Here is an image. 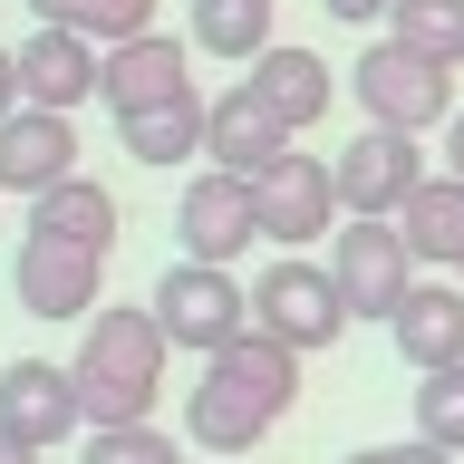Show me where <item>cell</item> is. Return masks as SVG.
I'll return each mask as SVG.
<instances>
[{
	"label": "cell",
	"mask_w": 464,
	"mask_h": 464,
	"mask_svg": "<svg viewBox=\"0 0 464 464\" xmlns=\"http://www.w3.org/2000/svg\"><path fill=\"white\" fill-rule=\"evenodd\" d=\"M348 87H358V107H368V126H387V136H426V126H455V78H445L435 58L397 49V39H377V49H358Z\"/></svg>",
	"instance_id": "obj_3"
},
{
	"label": "cell",
	"mask_w": 464,
	"mask_h": 464,
	"mask_svg": "<svg viewBox=\"0 0 464 464\" xmlns=\"http://www.w3.org/2000/svg\"><path fill=\"white\" fill-rule=\"evenodd\" d=\"M10 290H20L29 319H97L107 300V252H87V242H58V232H20V252H10Z\"/></svg>",
	"instance_id": "obj_6"
},
{
	"label": "cell",
	"mask_w": 464,
	"mask_h": 464,
	"mask_svg": "<svg viewBox=\"0 0 464 464\" xmlns=\"http://www.w3.org/2000/svg\"><path fill=\"white\" fill-rule=\"evenodd\" d=\"M116 116H145V107H174V97H194V39H174V29H145L126 49H107V78H97Z\"/></svg>",
	"instance_id": "obj_12"
},
{
	"label": "cell",
	"mask_w": 464,
	"mask_h": 464,
	"mask_svg": "<svg viewBox=\"0 0 464 464\" xmlns=\"http://www.w3.org/2000/svg\"><path fill=\"white\" fill-rule=\"evenodd\" d=\"M78 174V126L49 107H20V116H0V194H20L39 203L49 184H68Z\"/></svg>",
	"instance_id": "obj_13"
},
{
	"label": "cell",
	"mask_w": 464,
	"mask_h": 464,
	"mask_svg": "<svg viewBox=\"0 0 464 464\" xmlns=\"http://www.w3.org/2000/svg\"><path fill=\"white\" fill-rule=\"evenodd\" d=\"M145 310H155V329H165L174 348H194V358H223V348L252 329V290L232 281V271H213V261H174L165 281L145 290Z\"/></svg>",
	"instance_id": "obj_4"
},
{
	"label": "cell",
	"mask_w": 464,
	"mask_h": 464,
	"mask_svg": "<svg viewBox=\"0 0 464 464\" xmlns=\"http://www.w3.org/2000/svg\"><path fill=\"white\" fill-rule=\"evenodd\" d=\"M329 281H339L348 319H397L416 290V252L397 223H339L329 232Z\"/></svg>",
	"instance_id": "obj_7"
},
{
	"label": "cell",
	"mask_w": 464,
	"mask_h": 464,
	"mask_svg": "<svg viewBox=\"0 0 464 464\" xmlns=\"http://www.w3.org/2000/svg\"><path fill=\"white\" fill-rule=\"evenodd\" d=\"M445 174L464 184V107H455V126H445Z\"/></svg>",
	"instance_id": "obj_29"
},
{
	"label": "cell",
	"mask_w": 464,
	"mask_h": 464,
	"mask_svg": "<svg viewBox=\"0 0 464 464\" xmlns=\"http://www.w3.org/2000/svg\"><path fill=\"white\" fill-rule=\"evenodd\" d=\"M0 464H39V445H20V435L0 426Z\"/></svg>",
	"instance_id": "obj_30"
},
{
	"label": "cell",
	"mask_w": 464,
	"mask_h": 464,
	"mask_svg": "<svg viewBox=\"0 0 464 464\" xmlns=\"http://www.w3.org/2000/svg\"><path fill=\"white\" fill-rule=\"evenodd\" d=\"M242 87H252L261 107H271L290 136H300V126H319V116H329V97H339V68H329L319 49H290V39H281V49H261V58H252V78H242Z\"/></svg>",
	"instance_id": "obj_17"
},
{
	"label": "cell",
	"mask_w": 464,
	"mask_h": 464,
	"mask_svg": "<svg viewBox=\"0 0 464 464\" xmlns=\"http://www.w3.org/2000/svg\"><path fill=\"white\" fill-rule=\"evenodd\" d=\"M78 464H184L165 426H87V455Z\"/></svg>",
	"instance_id": "obj_25"
},
{
	"label": "cell",
	"mask_w": 464,
	"mask_h": 464,
	"mask_svg": "<svg viewBox=\"0 0 464 464\" xmlns=\"http://www.w3.org/2000/svg\"><path fill=\"white\" fill-rule=\"evenodd\" d=\"M271 29H281V0H194L184 39H194L203 58H232V68H252L261 49H281Z\"/></svg>",
	"instance_id": "obj_18"
},
{
	"label": "cell",
	"mask_w": 464,
	"mask_h": 464,
	"mask_svg": "<svg viewBox=\"0 0 464 464\" xmlns=\"http://www.w3.org/2000/svg\"><path fill=\"white\" fill-rule=\"evenodd\" d=\"M97 78H107V49L78 39V29H49V20H39L20 39V97H29V107L68 116L78 97H97Z\"/></svg>",
	"instance_id": "obj_14"
},
{
	"label": "cell",
	"mask_w": 464,
	"mask_h": 464,
	"mask_svg": "<svg viewBox=\"0 0 464 464\" xmlns=\"http://www.w3.org/2000/svg\"><path fill=\"white\" fill-rule=\"evenodd\" d=\"M49 29H78V39H97V49H126V39H145L155 29V0H29Z\"/></svg>",
	"instance_id": "obj_22"
},
{
	"label": "cell",
	"mask_w": 464,
	"mask_h": 464,
	"mask_svg": "<svg viewBox=\"0 0 464 464\" xmlns=\"http://www.w3.org/2000/svg\"><path fill=\"white\" fill-rule=\"evenodd\" d=\"M397 232H406L416 261H445V271H455V261H464V184H455V174H426V184L406 194Z\"/></svg>",
	"instance_id": "obj_20"
},
{
	"label": "cell",
	"mask_w": 464,
	"mask_h": 464,
	"mask_svg": "<svg viewBox=\"0 0 464 464\" xmlns=\"http://www.w3.org/2000/svg\"><path fill=\"white\" fill-rule=\"evenodd\" d=\"M290 397H300V348H281V339H261V329H242L223 358H203V387L184 397V435H194L203 455L242 464L261 435L290 416Z\"/></svg>",
	"instance_id": "obj_1"
},
{
	"label": "cell",
	"mask_w": 464,
	"mask_h": 464,
	"mask_svg": "<svg viewBox=\"0 0 464 464\" xmlns=\"http://www.w3.org/2000/svg\"><path fill=\"white\" fill-rule=\"evenodd\" d=\"M252 329L261 339H281V348H329L348 329V300H339V281L319 271V261H300V252H281L271 271L252 281Z\"/></svg>",
	"instance_id": "obj_5"
},
{
	"label": "cell",
	"mask_w": 464,
	"mask_h": 464,
	"mask_svg": "<svg viewBox=\"0 0 464 464\" xmlns=\"http://www.w3.org/2000/svg\"><path fill=\"white\" fill-rule=\"evenodd\" d=\"M348 464H455L445 455V445H426V435H416V445H358V455Z\"/></svg>",
	"instance_id": "obj_26"
},
{
	"label": "cell",
	"mask_w": 464,
	"mask_h": 464,
	"mask_svg": "<svg viewBox=\"0 0 464 464\" xmlns=\"http://www.w3.org/2000/svg\"><path fill=\"white\" fill-rule=\"evenodd\" d=\"M174 242H184V261H213V271H232L242 261V242H261V194L242 184V174L203 165L184 194H174Z\"/></svg>",
	"instance_id": "obj_8"
},
{
	"label": "cell",
	"mask_w": 464,
	"mask_h": 464,
	"mask_svg": "<svg viewBox=\"0 0 464 464\" xmlns=\"http://www.w3.org/2000/svg\"><path fill=\"white\" fill-rule=\"evenodd\" d=\"M29 232H58V242L107 252V242H116V194L97 184V174H68V184H49V194L29 203Z\"/></svg>",
	"instance_id": "obj_19"
},
{
	"label": "cell",
	"mask_w": 464,
	"mask_h": 464,
	"mask_svg": "<svg viewBox=\"0 0 464 464\" xmlns=\"http://www.w3.org/2000/svg\"><path fill=\"white\" fill-rule=\"evenodd\" d=\"M29 97H20V49H0V116H20Z\"/></svg>",
	"instance_id": "obj_28"
},
{
	"label": "cell",
	"mask_w": 464,
	"mask_h": 464,
	"mask_svg": "<svg viewBox=\"0 0 464 464\" xmlns=\"http://www.w3.org/2000/svg\"><path fill=\"white\" fill-rule=\"evenodd\" d=\"M329 174H339V213H348V223H397L406 194L426 184V155H416V136L368 126L348 155H329Z\"/></svg>",
	"instance_id": "obj_9"
},
{
	"label": "cell",
	"mask_w": 464,
	"mask_h": 464,
	"mask_svg": "<svg viewBox=\"0 0 464 464\" xmlns=\"http://www.w3.org/2000/svg\"><path fill=\"white\" fill-rule=\"evenodd\" d=\"M387 39L416 49V58H435V68H464V0H397Z\"/></svg>",
	"instance_id": "obj_23"
},
{
	"label": "cell",
	"mask_w": 464,
	"mask_h": 464,
	"mask_svg": "<svg viewBox=\"0 0 464 464\" xmlns=\"http://www.w3.org/2000/svg\"><path fill=\"white\" fill-rule=\"evenodd\" d=\"M329 20H348V29H368V20H397V0H319Z\"/></svg>",
	"instance_id": "obj_27"
},
{
	"label": "cell",
	"mask_w": 464,
	"mask_h": 464,
	"mask_svg": "<svg viewBox=\"0 0 464 464\" xmlns=\"http://www.w3.org/2000/svg\"><path fill=\"white\" fill-rule=\"evenodd\" d=\"M387 339H397V358L416 377L464 368V281H416V290H406V310L387 319Z\"/></svg>",
	"instance_id": "obj_16"
},
{
	"label": "cell",
	"mask_w": 464,
	"mask_h": 464,
	"mask_svg": "<svg viewBox=\"0 0 464 464\" xmlns=\"http://www.w3.org/2000/svg\"><path fill=\"white\" fill-rule=\"evenodd\" d=\"M252 194H261V242H281V252H310L319 232H339V174L319 155H281Z\"/></svg>",
	"instance_id": "obj_10"
},
{
	"label": "cell",
	"mask_w": 464,
	"mask_h": 464,
	"mask_svg": "<svg viewBox=\"0 0 464 464\" xmlns=\"http://www.w3.org/2000/svg\"><path fill=\"white\" fill-rule=\"evenodd\" d=\"M203 155H213L223 174H242V184H261V174L290 155V126L261 107L252 87H223V97H213V116H203Z\"/></svg>",
	"instance_id": "obj_15"
},
{
	"label": "cell",
	"mask_w": 464,
	"mask_h": 464,
	"mask_svg": "<svg viewBox=\"0 0 464 464\" xmlns=\"http://www.w3.org/2000/svg\"><path fill=\"white\" fill-rule=\"evenodd\" d=\"M165 329H155V310H97L87 319L78 358H68V377H78L87 397V426H155V397H165Z\"/></svg>",
	"instance_id": "obj_2"
},
{
	"label": "cell",
	"mask_w": 464,
	"mask_h": 464,
	"mask_svg": "<svg viewBox=\"0 0 464 464\" xmlns=\"http://www.w3.org/2000/svg\"><path fill=\"white\" fill-rule=\"evenodd\" d=\"M455 281H464V261H455Z\"/></svg>",
	"instance_id": "obj_31"
},
{
	"label": "cell",
	"mask_w": 464,
	"mask_h": 464,
	"mask_svg": "<svg viewBox=\"0 0 464 464\" xmlns=\"http://www.w3.org/2000/svg\"><path fill=\"white\" fill-rule=\"evenodd\" d=\"M203 97H174V107H145V116H116V136H126V155L136 165H194L203 155Z\"/></svg>",
	"instance_id": "obj_21"
},
{
	"label": "cell",
	"mask_w": 464,
	"mask_h": 464,
	"mask_svg": "<svg viewBox=\"0 0 464 464\" xmlns=\"http://www.w3.org/2000/svg\"><path fill=\"white\" fill-rule=\"evenodd\" d=\"M416 435L445 445V455H464V368H435L416 387Z\"/></svg>",
	"instance_id": "obj_24"
},
{
	"label": "cell",
	"mask_w": 464,
	"mask_h": 464,
	"mask_svg": "<svg viewBox=\"0 0 464 464\" xmlns=\"http://www.w3.org/2000/svg\"><path fill=\"white\" fill-rule=\"evenodd\" d=\"M0 426L20 435V445H68V435L87 426V397H78V377L49 368V358H10L0 368Z\"/></svg>",
	"instance_id": "obj_11"
}]
</instances>
